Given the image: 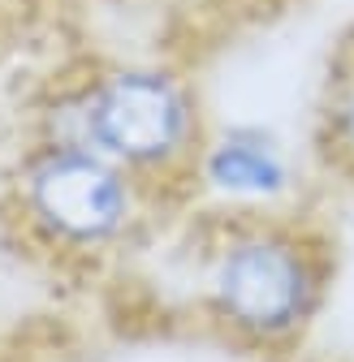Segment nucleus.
<instances>
[{
    "mask_svg": "<svg viewBox=\"0 0 354 362\" xmlns=\"http://www.w3.org/2000/svg\"><path fill=\"white\" fill-rule=\"evenodd\" d=\"M333 293V238L307 211L229 216L199 207L186 242L195 320L242 354H294Z\"/></svg>",
    "mask_w": 354,
    "mask_h": 362,
    "instance_id": "obj_1",
    "label": "nucleus"
},
{
    "mask_svg": "<svg viewBox=\"0 0 354 362\" xmlns=\"http://www.w3.org/2000/svg\"><path fill=\"white\" fill-rule=\"evenodd\" d=\"M207 125L203 95L182 65L121 57L57 78L30 104L26 139L91 147L169 203H186V181Z\"/></svg>",
    "mask_w": 354,
    "mask_h": 362,
    "instance_id": "obj_2",
    "label": "nucleus"
},
{
    "mask_svg": "<svg viewBox=\"0 0 354 362\" xmlns=\"http://www.w3.org/2000/svg\"><path fill=\"white\" fill-rule=\"evenodd\" d=\"M169 207L177 203L91 147L26 139L13 156L5 229L39 259L65 272H91L139 250Z\"/></svg>",
    "mask_w": 354,
    "mask_h": 362,
    "instance_id": "obj_3",
    "label": "nucleus"
},
{
    "mask_svg": "<svg viewBox=\"0 0 354 362\" xmlns=\"http://www.w3.org/2000/svg\"><path fill=\"white\" fill-rule=\"evenodd\" d=\"M307 190V168L277 125L229 117L207 125L186 181V203L229 216H268L302 211Z\"/></svg>",
    "mask_w": 354,
    "mask_h": 362,
    "instance_id": "obj_4",
    "label": "nucleus"
},
{
    "mask_svg": "<svg viewBox=\"0 0 354 362\" xmlns=\"http://www.w3.org/2000/svg\"><path fill=\"white\" fill-rule=\"evenodd\" d=\"M312 143H316L320 164L354 186V35L341 39V48L333 52L324 69Z\"/></svg>",
    "mask_w": 354,
    "mask_h": 362,
    "instance_id": "obj_5",
    "label": "nucleus"
},
{
    "mask_svg": "<svg viewBox=\"0 0 354 362\" xmlns=\"http://www.w3.org/2000/svg\"><path fill=\"white\" fill-rule=\"evenodd\" d=\"M9 194H13V160H0V224L9 216Z\"/></svg>",
    "mask_w": 354,
    "mask_h": 362,
    "instance_id": "obj_6",
    "label": "nucleus"
},
{
    "mask_svg": "<svg viewBox=\"0 0 354 362\" xmlns=\"http://www.w3.org/2000/svg\"><path fill=\"white\" fill-rule=\"evenodd\" d=\"M0 362H5V354H0Z\"/></svg>",
    "mask_w": 354,
    "mask_h": 362,
    "instance_id": "obj_7",
    "label": "nucleus"
}]
</instances>
